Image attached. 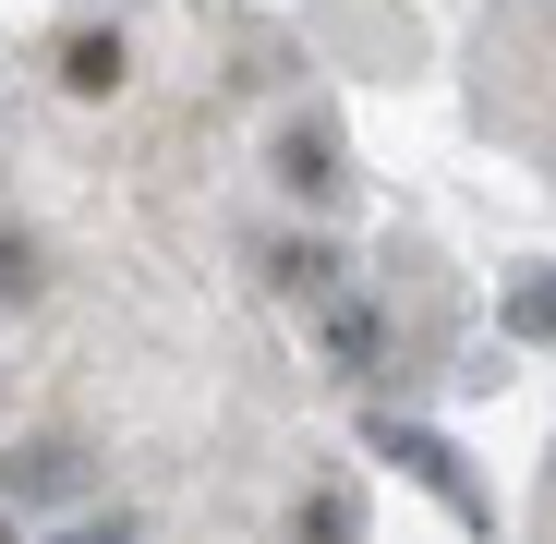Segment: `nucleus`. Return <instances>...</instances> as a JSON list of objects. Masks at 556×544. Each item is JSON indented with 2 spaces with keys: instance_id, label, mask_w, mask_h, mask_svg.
<instances>
[{
  "instance_id": "obj_1",
  "label": "nucleus",
  "mask_w": 556,
  "mask_h": 544,
  "mask_svg": "<svg viewBox=\"0 0 556 544\" xmlns=\"http://www.w3.org/2000/svg\"><path fill=\"white\" fill-rule=\"evenodd\" d=\"M49 73H61L73 110H110L122 85H134V37H122V25H73V37L49 49Z\"/></svg>"
},
{
  "instance_id": "obj_2",
  "label": "nucleus",
  "mask_w": 556,
  "mask_h": 544,
  "mask_svg": "<svg viewBox=\"0 0 556 544\" xmlns=\"http://www.w3.org/2000/svg\"><path fill=\"white\" fill-rule=\"evenodd\" d=\"M278 181L291 194H339V146L327 134H278Z\"/></svg>"
},
{
  "instance_id": "obj_3",
  "label": "nucleus",
  "mask_w": 556,
  "mask_h": 544,
  "mask_svg": "<svg viewBox=\"0 0 556 544\" xmlns=\"http://www.w3.org/2000/svg\"><path fill=\"white\" fill-rule=\"evenodd\" d=\"M278 291H291V303H327V291H339V254H327V242H291V254H278Z\"/></svg>"
},
{
  "instance_id": "obj_4",
  "label": "nucleus",
  "mask_w": 556,
  "mask_h": 544,
  "mask_svg": "<svg viewBox=\"0 0 556 544\" xmlns=\"http://www.w3.org/2000/svg\"><path fill=\"white\" fill-rule=\"evenodd\" d=\"M291 532H315V544H351V496H315V508H291Z\"/></svg>"
},
{
  "instance_id": "obj_5",
  "label": "nucleus",
  "mask_w": 556,
  "mask_h": 544,
  "mask_svg": "<svg viewBox=\"0 0 556 544\" xmlns=\"http://www.w3.org/2000/svg\"><path fill=\"white\" fill-rule=\"evenodd\" d=\"M73 544H134V532H73Z\"/></svg>"
},
{
  "instance_id": "obj_6",
  "label": "nucleus",
  "mask_w": 556,
  "mask_h": 544,
  "mask_svg": "<svg viewBox=\"0 0 556 544\" xmlns=\"http://www.w3.org/2000/svg\"><path fill=\"white\" fill-rule=\"evenodd\" d=\"M0 544H13V520H0Z\"/></svg>"
}]
</instances>
